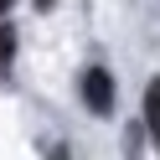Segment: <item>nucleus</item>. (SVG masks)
<instances>
[{"instance_id": "obj_3", "label": "nucleus", "mask_w": 160, "mask_h": 160, "mask_svg": "<svg viewBox=\"0 0 160 160\" xmlns=\"http://www.w3.org/2000/svg\"><path fill=\"white\" fill-rule=\"evenodd\" d=\"M11 57H16V26H5V21H0V72L11 67Z\"/></svg>"}, {"instance_id": "obj_1", "label": "nucleus", "mask_w": 160, "mask_h": 160, "mask_svg": "<svg viewBox=\"0 0 160 160\" xmlns=\"http://www.w3.org/2000/svg\"><path fill=\"white\" fill-rule=\"evenodd\" d=\"M83 103H88V114H114V72H108V67H88L83 72Z\"/></svg>"}, {"instance_id": "obj_5", "label": "nucleus", "mask_w": 160, "mask_h": 160, "mask_svg": "<svg viewBox=\"0 0 160 160\" xmlns=\"http://www.w3.org/2000/svg\"><path fill=\"white\" fill-rule=\"evenodd\" d=\"M36 5H42V11H47V5H52V0H36Z\"/></svg>"}, {"instance_id": "obj_2", "label": "nucleus", "mask_w": 160, "mask_h": 160, "mask_svg": "<svg viewBox=\"0 0 160 160\" xmlns=\"http://www.w3.org/2000/svg\"><path fill=\"white\" fill-rule=\"evenodd\" d=\"M145 134H150V145L160 150V78L145 83Z\"/></svg>"}, {"instance_id": "obj_4", "label": "nucleus", "mask_w": 160, "mask_h": 160, "mask_svg": "<svg viewBox=\"0 0 160 160\" xmlns=\"http://www.w3.org/2000/svg\"><path fill=\"white\" fill-rule=\"evenodd\" d=\"M5 11H11V0H0V16H5Z\"/></svg>"}]
</instances>
